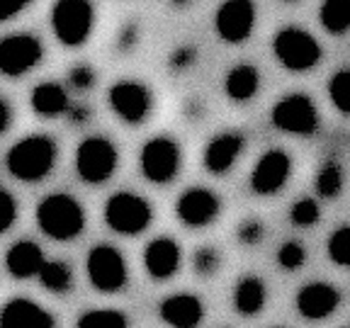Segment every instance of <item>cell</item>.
Masks as SVG:
<instances>
[{
  "mask_svg": "<svg viewBox=\"0 0 350 328\" xmlns=\"http://www.w3.org/2000/svg\"><path fill=\"white\" fill-rule=\"evenodd\" d=\"M0 112H3V124H0V129L8 131V126H10V105H8V100L0 102Z\"/></svg>",
  "mask_w": 350,
  "mask_h": 328,
  "instance_id": "39",
  "label": "cell"
},
{
  "mask_svg": "<svg viewBox=\"0 0 350 328\" xmlns=\"http://www.w3.org/2000/svg\"><path fill=\"white\" fill-rule=\"evenodd\" d=\"M37 224L46 236L56 241H71L85 226V212L81 202L71 195L56 192V195L44 197L37 204Z\"/></svg>",
  "mask_w": 350,
  "mask_h": 328,
  "instance_id": "1",
  "label": "cell"
},
{
  "mask_svg": "<svg viewBox=\"0 0 350 328\" xmlns=\"http://www.w3.org/2000/svg\"><path fill=\"white\" fill-rule=\"evenodd\" d=\"M195 61H197V49H192V46H180V49H175L173 54H170V68L183 71V68H190Z\"/></svg>",
  "mask_w": 350,
  "mask_h": 328,
  "instance_id": "34",
  "label": "cell"
},
{
  "mask_svg": "<svg viewBox=\"0 0 350 328\" xmlns=\"http://www.w3.org/2000/svg\"><path fill=\"white\" fill-rule=\"evenodd\" d=\"M262 231L265 229H262V224L258 219H246V221L239 226V241L246 243V246H256V243H260Z\"/></svg>",
  "mask_w": 350,
  "mask_h": 328,
  "instance_id": "33",
  "label": "cell"
},
{
  "mask_svg": "<svg viewBox=\"0 0 350 328\" xmlns=\"http://www.w3.org/2000/svg\"><path fill=\"white\" fill-rule=\"evenodd\" d=\"M321 25L326 32L343 34L350 29V0H323Z\"/></svg>",
  "mask_w": 350,
  "mask_h": 328,
  "instance_id": "24",
  "label": "cell"
},
{
  "mask_svg": "<svg viewBox=\"0 0 350 328\" xmlns=\"http://www.w3.org/2000/svg\"><path fill=\"white\" fill-rule=\"evenodd\" d=\"M273 124L280 131L287 134H297V137H309L319 129V115L317 105L312 102V98H306L301 93L287 95L273 107Z\"/></svg>",
  "mask_w": 350,
  "mask_h": 328,
  "instance_id": "8",
  "label": "cell"
},
{
  "mask_svg": "<svg viewBox=\"0 0 350 328\" xmlns=\"http://www.w3.org/2000/svg\"><path fill=\"white\" fill-rule=\"evenodd\" d=\"M328 258L340 268H350V226H340L328 238Z\"/></svg>",
  "mask_w": 350,
  "mask_h": 328,
  "instance_id": "29",
  "label": "cell"
},
{
  "mask_svg": "<svg viewBox=\"0 0 350 328\" xmlns=\"http://www.w3.org/2000/svg\"><path fill=\"white\" fill-rule=\"evenodd\" d=\"M68 107V95L59 83H42L32 90V109L42 117L64 115Z\"/></svg>",
  "mask_w": 350,
  "mask_h": 328,
  "instance_id": "22",
  "label": "cell"
},
{
  "mask_svg": "<svg viewBox=\"0 0 350 328\" xmlns=\"http://www.w3.org/2000/svg\"><path fill=\"white\" fill-rule=\"evenodd\" d=\"M290 173H292V161L287 153L280 151V148L265 151L251 173L253 192L260 197L275 195V192L282 190L284 182L290 180Z\"/></svg>",
  "mask_w": 350,
  "mask_h": 328,
  "instance_id": "13",
  "label": "cell"
},
{
  "mask_svg": "<svg viewBox=\"0 0 350 328\" xmlns=\"http://www.w3.org/2000/svg\"><path fill=\"white\" fill-rule=\"evenodd\" d=\"M202 316L204 306L195 295H173L161 304V318L170 328H197Z\"/></svg>",
  "mask_w": 350,
  "mask_h": 328,
  "instance_id": "17",
  "label": "cell"
},
{
  "mask_svg": "<svg viewBox=\"0 0 350 328\" xmlns=\"http://www.w3.org/2000/svg\"><path fill=\"white\" fill-rule=\"evenodd\" d=\"M258 83H260V78H258L256 68L248 64H241L226 73L224 87H226V95H229L231 100H236V102H246V100H251L253 95L258 93Z\"/></svg>",
  "mask_w": 350,
  "mask_h": 328,
  "instance_id": "23",
  "label": "cell"
},
{
  "mask_svg": "<svg viewBox=\"0 0 350 328\" xmlns=\"http://www.w3.org/2000/svg\"><path fill=\"white\" fill-rule=\"evenodd\" d=\"M170 3H173V5H187L190 0H170Z\"/></svg>",
  "mask_w": 350,
  "mask_h": 328,
  "instance_id": "40",
  "label": "cell"
},
{
  "mask_svg": "<svg viewBox=\"0 0 350 328\" xmlns=\"http://www.w3.org/2000/svg\"><path fill=\"white\" fill-rule=\"evenodd\" d=\"M304 260H306V251L301 243H297V241H287V243H282V248L278 251V262L284 270L301 268Z\"/></svg>",
  "mask_w": 350,
  "mask_h": 328,
  "instance_id": "32",
  "label": "cell"
},
{
  "mask_svg": "<svg viewBox=\"0 0 350 328\" xmlns=\"http://www.w3.org/2000/svg\"><path fill=\"white\" fill-rule=\"evenodd\" d=\"M142 173L146 180L163 185L178 175L180 168V146L168 137H156L142 148Z\"/></svg>",
  "mask_w": 350,
  "mask_h": 328,
  "instance_id": "9",
  "label": "cell"
},
{
  "mask_svg": "<svg viewBox=\"0 0 350 328\" xmlns=\"http://www.w3.org/2000/svg\"><path fill=\"white\" fill-rule=\"evenodd\" d=\"M39 279H42V284L49 292H59V295H64V292L71 290L73 273L64 260H46L44 262L42 273H39Z\"/></svg>",
  "mask_w": 350,
  "mask_h": 328,
  "instance_id": "25",
  "label": "cell"
},
{
  "mask_svg": "<svg viewBox=\"0 0 350 328\" xmlns=\"http://www.w3.org/2000/svg\"><path fill=\"white\" fill-rule=\"evenodd\" d=\"M192 265H195V273L202 275V277H209V275H214L219 270V265H221V256H219L217 248H200V251L192 256Z\"/></svg>",
  "mask_w": 350,
  "mask_h": 328,
  "instance_id": "31",
  "label": "cell"
},
{
  "mask_svg": "<svg viewBox=\"0 0 350 328\" xmlns=\"http://www.w3.org/2000/svg\"><path fill=\"white\" fill-rule=\"evenodd\" d=\"M54 316L29 299H10L3 309V328H54Z\"/></svg>",
  "mask_w": 350,
  "mask_h": 328,
  "instance_id": "18",
  "label": "cell"
},
{
  "mask_svg": "<svg viewBox=\"0 0 350 328\" xmlns=\"http://www.w3.org/2000/svg\"><path fill=\"white\" fill-rule=\"evenodd\" d=\"M42 61V44L32 34H10L0 44V71L10 78L32 71Z\"/></svg>",
  "mask_w": 350,
  "mask_h": 328,
  "instance_id": "11",
  "label": "cell"
},
{
  "mask_svg": "<svg viewBox=\"0 0 350 328\" xmlns=\"http://www.w3.org/2000/svg\"><path fill=\"white\" fill-rule=\"evenodd\" d=\"M256 25V5L253 0H226L217 10L214 27L217 34L229 44L246 42Z\"/></svg>",
  "mask_w": 350,
  "mask_h": 328,
  "instance_id": "10",
  "label": "cell"
},
{
  "mask_svg": "<svg viewBox=\"0 0 350 328\" xmlns=\"http://www.w3.org/2000/svg\"><path fill=\"white\" fill-rule=\"evenodd\" d=\"M137 27H126L124 29V34H122V39H120V46H122V49H129V46H131V44H134V42H137Z\"/></svg>",
  "mask_w": 350,
  "mask_h": 328,
  "instance_id": "38",
  "label": "cell"
},
{
  "mask_svg": "<svg viewBox=\"0 0 350 328\" xmlns=\"http://www.w3.org/2000/svg\"><path fill=\"white\" fill-rule=\"evenodd\" d=\"M71 83L78 87V90H85L95 83V71L90 66H76L71 71Z\"/></svg>",
  "mask_w": 350,
  "mask_h": 328,
  "instance_id": "36",
  "label": "cell"
},
{
  "mask_svg": "<svg viewBox=\"0 0 350 328\" xmlns=\"http://www.w3.org/2000/svg\"><path fill=\"white\" fill-rule=\"evenodd\" d=\"M151 204L131 192H117L105 204V221L112 231L122 236H137L151 224Z\"/></svg>",
  "mask_w": 350,
  "mask_h": 328,
  "instance_id": "4",
  "label": "cell"
},
{
  "mask_svg": "<svg viewBox=\"0 0 350 328\" xmlns=\"http://www.w3.org/2000/svg\"><path fill=\"white\" fill-rule=\"evenodd\" d=\"M93 5L90 0H56L51 8V27L61 44L81 46L93 32Z\"/></svg>",
  "mask_w": 350,
  "mask_h": 328,
  "instance_id": "3",
  "label": "cell"
},
{
  "mask_svg": "<svg viewBox=\"0 0 350 328\" xmlns=\"http://www.w3.org/2000/svg\"><path fill=\"white\" fill-rule=\"evenodd\" d=\"M175 214L185 226L200 229L212 224L219 214V197L207 187H190L175 204Z\"/></svg>",
  "mask_w": 350,
  "mask_h": 328,
  "instance_id": "14",
  "label": "cell"
},
{
  "mask_svg": "<svg viewBox=\"0 0 350 328\" xmlns=\"http://www.w3.org/2000/svg\"><path fill=\"white\" fill-rule=\"evenodd\" d=\"M17 219V204L10 192H3V219H0V231H8Z\"/></svg>",
  "mask_w": 350,
  "mask_h": 328,
  "instance_id": "35",
  "label": "cell"
},
{
  "mask_svg": "<svg viewBox=\"0 0 350 328\" xmlns=\"http://www.w3.org/2000/svg\"><path fill=\"white\" fill-rule=\"evenodd\" d=\"M32 0H0V20H10L17 12H22Z\"/></svg>",
  "mask_w": 350,
  "mask_h": 328,
  "instance_id": "37",
  "label": "cell"
},
{
  "mask_svg": "<svg viewBox=\"0 0 350 328\" xmlns=\"http://www.w3.org/2000/svg\"><path fill=\"white\" fill-rule=\"evenodd\" d=\"M338 304H340L338 290L328 282L304 284L299 290V295H297V309L309 321H321V318L331 316L338 309Z\"/></svg>",
  "mask_w": 350,
  "mask_h": 328,
  "instance_id": "15",
  "label": "cell"
},
{
  "mask_svg": "<svg viewBox=\"0 0 350 328\" xmlns=\"http://www.w3.org/2000/svg\"><path fill=\"white\" fill-rule=\"evenodd\" d=\"M144 268L153 279H168L180 268V246L173 238H153L144 251Z\"/></svg>",
  "mask_w": 350,
  "mask_h": 328,
  "instance_id": "16",
  "label": "cell"
},
{
  "mask_svg": "<svg viewBox=\"0 0 350 328\" xmlns=\"http://www.w3.org/2000/svg\"><path fill=\"white\" fill-rule=\"evenodd\" d=\"M317 190H319V195L326 197V200H334V197L340 195V190H343V170H340V165L336 163V161H328V163H323V168L319 170Z\"/></svg>",
  "mask_w": 350,
  "mask_h": 328,
  "instance_id": "27",
  "label": "cell"
},
{
  "mask_svg": "<svg viewBox=\"0 0 350 328\" xmlns=\"http://www.w3.org/2000/svg\"><path fill=\"white\" fill-rule=\"evenodd\" d=\"M243 148V137L241 134H221L212 139L204 148V168L214 175H224L239 159Z\"/></svg>",
  "mask_w": 350,
  "mask_h": 328,
  "instance_id": "19",
  "label": "cell"
},
{
  "mask_svg": "<svg viewBox=\"0 0 350 328\" xmlns=\"http://www.w3.org/2000/svg\"><path fill=\"white\" fill-rule=\"evenodd\" d=\"M328 95L338 112L350 115V71H338L328 81Z\"/></svg>",
  "mask_w": 350,
  "mask_h": 328,
  "instance_id": "28",
  "label": "cell"
},
{
  "mask_svg": "<svg viewBox=\"0 0 350 328\" xmlns=\"http://www.w3.org/2000/svg\"><path fill=\"white\" fill-rule=\"evenodd\" d=\"M88 279L98 292L112 295V292H122L126 284V262L122 253L115 246L100 243L93 246L88 253Z\"/></svg>",
  "mask_w": 350,
  "mask_h": 328,
  "instance_id": "6",
  "label": "cell"
},
{
  "mask_svg": "<svg viewBox=\"0 0 350 328\" xmlns=\"http://www.w3.org/2000/svg\"><path fill=\"white\" fill-rule=\"evenodd\" d=\"M290 217L297 226H314L319 221V217H321V212H319V204L314 202L312 197H304V200L292 204Z\"/></svg>",
  "mask_w": 350,
  "mask_h": 328,
  "instance_id": "30",
  "label": "cell"
},
{
  "mask_svg": "<svg viewBox=\"0 0 350 328\" xmlns=\"http://www.w3.org/2000/svg\"><path fill=\"white\" fill-rule=\"evenodd\" d=\"M117 168V148L112 141L103 137L85 139L76 148V170L83 180L90 185L109 180Z\"/></svg>",
  "mask_w": 350,
  "mask_h": 328,
  "instance_id": "7",
  "label": "cell"
},
{
  "mask_svg": "<svg viewBox=\"0 0 350 328\" xmlns=\"http://www.w3.org/2000/svg\"><path fill=\"white\" fill-rule=\"evenodd\" d=\"M109 107L129 124H142L151 112V93L144 83L120 81L109 87Z\"/></svg>",
  "mask_w": 350,
  "mask_h": 328,
  "instance_id": "12",
  "label": "cell"
},
{
  "mask_svg": "<svg viewBox=\"0 0 350 328\" xmlns=\"http://www.w3.org/2000/svg\"><path fill=\"white\" fill-rule=\"evenodd\" d=\"M56 163V144L49 137L34 134L17 141L8 151V170L17 180L37 182L51 173Z\"/></svg>",
  "mask_w": 350,
  "mask_h": 328,
  "instance_id": "2",
  "label": "cell"
},
{
  "mask_svg": "<svg viewBox=\"0 0 350 328\" xmlns=\"http://www.w3.org/2000/svg\"><path fill=\"white\" fill-rule=\"evenodd\" d=\"M273 51L290 71H309L321 61V46L309 32L299 27H284L275 34Z\"/></svg>",
  "mask_w": 350,
  "mask_h": 328,
  "instance_id": "5",
  "label": "cell"
},
{
  "mask_svg": "<svg viewBox=\"0 0 350 328\" xmlns=\"http://www.w3.org/2000/svg\"><path fill=\"white\" fill-rule=\"evenodd\" d=\"M44 253L37 243L32 241H17L12 243L10 251H8V258H5V265L10 270L12 277H32V275H39L44 268Z\"/></svg>",
  "mask_w": 350,
  "mask_h": 328,
  "instance_id": "20",
  "label": "cell"
},
{
  "mask_svg": "<svg viewBox=\"0 0 350 328\" xmlns=\"http://www.w3.org/2000/svg\"><path fill=\"white\" fill-rule=\"evenodd\" d=\"M265 299H268L265 284H262V279L256 277V275H246V277L236 284L234 304L241 316H256V314H260L262 306H265Z\"/></svg>",
  "mask_w": 350,
  "mask_h": 328,
  "instance_id": "21",
  "label": "cell"
},
{
  "mask_svg": "<svg viewBox=\"0 0 350 328\" xmlns=\"http://www.w3.org/2000/svg\"><path fill=\"white\" fill-rule=\"evenodd\" d=\"M76 328H129V321L117 309H95L83 314L76 321Z\"/></svg>",
  "mask_w": 350,
  "mask_h": 328,
  "instance_id": "26",
  "label": "cell"
}]
</instances>
